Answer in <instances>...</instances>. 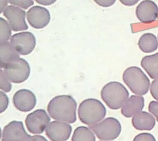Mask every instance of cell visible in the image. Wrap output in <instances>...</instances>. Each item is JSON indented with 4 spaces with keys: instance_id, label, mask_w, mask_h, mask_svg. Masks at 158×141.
Returning a JSON list of instances; mask_svg holds the SVG:
<instances>
[{
    "instance_id": "9a60e30c",
    "label": "cell",
    "mask_w": 158,
    "mask_h": 141,
    "mask_svg": "<svg viewBox=\"0 0 158 141\" xmlns=\"http://www.w3.org/2000/svg\"><path fill=\"white\" fill-rule=\"evenodd\" d=\"M144 106V99L141 95H131L122 107L121 113L126 118H131L141 111Z\"/></svg>"
},
{
    "instance_id": "ac0fdd59",
    "label": "cell",
    "mask_w": 158,
    "mask_h": 141,
    "mask_svg": "<svg viewBox=\"0 0 158 141\" xmlns=\"http://www.w3.org/2000/svg\"><path fill=\"white\" fill-rule=\"evenodd\" d=\"M141 66L151 79H157L158 53L143 57L141 61Z\"/></svg>"
},
{
    "instance_id": "cb8c5ba5",
    "label": "cell",
    "mask_w": 158,
    "mask_h": 141,
    "mask_svg": "<svg viewBox=\"0 0 158 141\" xmlns=\"http://www.w3.org/2000/svg\"><path fill=\"white\" fill-rule=\"evenodd\" d=\"M133 141H156V140L152 134L148 132H143L136 135Z\"/></svg>"
},
{
    "instance_id": "f1b7e54d",
    "label": "cell",
    "mask_w": 158,
    "mask_h": 141,
    "mask_svg": "<svg viewBox=\"0 0 158 141\" xmlns=\"http://www.w3.org/2000/svg\"><path fill=\"white\" fill-rule=\"evenodd\" d=\"M27 141H48L45 137L40 135L30 136Z\"/></svg>"
},
{
    "instance_id": "6da1fadb",
    "label": "cell",
    "mask_w": 158,
    "mask_h": 141,
    "mask_svg": "<svg viewBox=\"0 0 158 141\" xmlns=\"http://www.w3.org/2000/svg\"><path fill=\"white\" fill-rule=\"evenodd\" d=\"M77 102L70 95H62L54 97L48 103L49 116L56 121L73 123L77 120Z\"/></svg>"
},
{
    "instance_id": "d4e9b609",
    "label": "cell",
    "mask_w": 158,
    "mask_h": 141,
    "mask_svg": "<svg viewBox=\"0 0 158 141\" xmlns=\"http://www.w3.org/2000/svg\"><path fill=\"white\" fill-rule=\"evenodd\" d=\"M0 103H1V113H3L7 108L9 105V98L7 95L1 91L0 92Z\"/></svg>"
},
{
    "instance_id": "7a4b0ae2",
    "label": "cell",
    "mask_w": 158,
    "mask_h": 141,
    "mask_svg": "<svg viewBox=\"0 0 158 141\" xmlns=\"http://www.w3.org/2000/svg\"><path fill=\"white\" fill-rule=\"evenodd\" d=\"M106 114L104 105L95 98H88L79 105L78 115L81 122L91 126L102 121Z\"/></svg>"
},
{
    "instance_id": "30bf717a",
    "label": "cell",
    "mask_w": 158,
    "mask_h": 141,
    "mask_svg": "<svg viewBox=\"0 0 158 141\" xmlns=\"http://www.w3.org/2000/svg\"><path fill=\"white\" fill-rule=\"evenodd\" d=\"M26 17L31 27L36 29H41L49 24L51 15L46 8L35 6L28 10Z\"/></svg>"
},
{
    "instance_id": "3957f363",
    "label": "cell",
    "mask_w": 158,
    "mask_h": 141,
    "mask_svg": "<svg viewBox=\"0 0 158 141\" xmlns=\"http://www.w3.org/2000/svg\"><path fill=\"white\" fill-rule=\"evenodd\" d=\"M101 96L107 106L112 109L122 108L129 96L125 87L118 82L106 83L101 91Z\"/></svg>"
},
{
    "instance_id": "8992f818",
    "label": "cell",
    "mask_w": 158,
    "mask_h": 141,
    "mask_svg": "<svg viewBox=\"0 0 158 141\" xmlns=\"http://www.w3.org/2000/svg\"><path fill=\"white\" fill-rule=\"evenodd\" d=\"M2 69L10 82L15 83L25 82L30 74V67L28 62L20 58Z\"/></svg>"
},
{
    "instance_id": "ba28073f",
    "label": "cell",
    "mask_w": 158,
    "mask_h": 141,
    "mask_svg": "<svg viewBox=\"0 0 158 141\" xmlns=\"http://www.w3.org/2000/svg\"><path fill=\"white\" fill-rule=\"evenodd\" d=\"M10 43L20 54L27 55L35 49L36 38L31 32H22L13 35Z\"/></svg>"
},
{
    "instance_id": "e0dca14e",
    "label": "cell",
    "mask_w": 158,
    "mask_h": 141,
    "mask_svg": "<svg viewBox=\"0 0 158 141\" xmlns=\"http://www.w3.org/2000/svg\"><path fill=\"white\" fill-rule=\"evenodd\" d=\"M20 58V54L10 42L0 45L1 68L4 69Z\"/></svg>"
},
{
    "instance_id": "4fadbf2b",
    "label": "cell",
    "mask_w": 158,
    "mask_h": 141,
    "mask_svg": "<svg viewBox=\"0 0 158 141\" xmlns=\"http://www.w3.org/2000/svg\"><path fill=\"white\" fill-rule=\"evenodd\" d=\"M12 101L17 109L22 112H27L34 108L36 103V98L31 90L20 89L14 95Z\"/></svg>"
},
{
    "instance_id": "4316f807",
    "label": "cell",
    "mask_w": 158,
    "mask_h": 141,
    "mask_svg": "<svg viewBox=\"0 0 158 141\" xmlns=\"http://www.w3.org/2000/svg\"><path fill=\"white\" fill-rule=\"evenodd\" d=\"M149 111L154 115L158 122V101H152L149 103L148 106Z\"/></svg>"
},
{
    "instance_id": "5b68a950",
    "label": "cell",
    "mask_w": 158,
    "mask_h": 141,
    "mask_svg": "<svg viewBox=\"0 0 158 141\" xmlns=\"http://www.w3.org/2000/svg\"><path fill=\"white\" fill-rule=\"evenodd\" d=\"M98 139L104 140H111L117 138L120 134L122 127L116 118L109 117L100 122L89 126Z\"/></svg>"
},
{
    "instance_id": "ffe728a7",
    "label": "cell",
    "mask_w": 158,
    "mask_h": 141,
    "mask_svg": "<svg viewBox=\"0 0 158 141\" xmlns=\"http://www.w3.org/2000/svg\"><path fill=\"white\" fill-rule=\"evenodd\" d=\"M72 141H96V138L90 128L79 126L75 129Z\"/></svg>"
},
{
    "instance_id": "f546056e",
    "label": "cell",
    "mask_w": 158,
    "mask_h": 141,
    "mask_svg": "<svg viewBox=\"0 0 158 141\" xmlns=\"http://www.w3.org/2000/svg\"><path fill=\"white\" fill-rule=\"evenodd\" d=\"M120 2L127 6H132L135 5L139 0H119Z\"/></svg>"
},
{
    "instance_id": "7c38bea8",
    "label": "cell",
    "mask_w": 158,
    "mask_h": 141,
    "mask_svg": "<svg viewBox=\"0 0 158 141\" xmlns=\"http://www.w3.org/2000/svg\"><path fill=\"white\" fill-rule=\"evenodd\" d=\"M2 141H27L30 137L26 132L23 122L12 121L2 131Z\"/></svg>"
},
{
    "instance_id": "7402d4cb",
    "label": "cell",
    "mask_w": 158,
    "mask_h": 141,
    "mask_svg": "<svg viewBox=\"0 0 158 141\" xmlns=\"http://www.w3.org/2000/svg\"><path fill=\"white\" fill-rule=\"evenodd\" d=\"M0 88L1 91L4 92H9L12 88L10 82L7 78L2 69L0 71Z\"/></svg>"
},
{
    "instance_id": "484cf974",
    "label": "cell",
    "mask_w": 158,
    "mask_h": 141,
    "mask_svg": "<svg viewBox=\"0 0 158 141\" xmlns=\"http://www.w3.org/2000/svg\"><path fill=\"white\" fill-rule=\"evenodd\" d=\"M150 93L152 96L158 101V78L154 79L150 85Z\"/></svg>"
},
{
    "instance_id": "d6a6232c",
    "label": "cell",
    "mask_w": 158,
    "mask_h": 141,
    "mask_svg": "<svg viewBox=\"0 0 158 141\" xmlns=\"http://www.w3.org/2000/svg\"><path fill=\"white\" fill-rule=\"evenodd\" d=\"M101 141H102V140H101Z\"/></svg>"
},
{
    "instance_id": "5bb4252c",
    "label": "cell",
    "mask_w": 158,
    "mask_h": 141,
    "mask_svg": "<svg viewBox=\"0 0 158 141\" xmlns=\"http://www.w3.org/2000/svg\"><path fill=\"white\" fill-rule=\"evenodd\" d=\"M135 13L141 22L151 23L158 18V6L152 0H144L137 6Z\"/></svg>"
},
{
    "instance_id": "9c48e42d",
    "label": "cell",
    "mask_w": 158,
    "mask_h": 141,
    "mask_svg": "<svg viewBox=\"0 0 158 141\" xmlns=\"http://www.w3.org/2000/svg\"><path fill=\"white\" fill-rule=\"evenodd\" d=\"M2 14L7 19L12 30L18 32L28 29V25L25 21L27 13L22 8L10 5L7 7Z\"/></svg>"
},
{
    "instance_id": "83f0119b",
    "label": "cell",
    "mask_w": 158,
    "mask_h": 141,
    "mask_svg": "<svg viewBox=\"0 0 158 141\" xmlns=\"http://www.w3.org/2000/svg\"><path fill=\"white\" fill-rule=\"evenodd\" d=\"M116 0H94V1L99 6L104 7H108L112 6Z\"/></svg>"
},
{
    "instance_id": "603a6c76",
    "label": "cell",
    "mask_w": 158,
    "mask_h": 141,
    "mask_svg": "<svg viewBox=\"0 0 158 141\" xmlns=\"http://www.w3.org/2000/svg\"><path fill=\"white\" fill-rule=\"evenodd\" d=\"M9 2L23 9H27L34 4L33 0H9Z\"/></svg>"
},
{
    "instance_id": "52a82bcc",
    "label": "cell",
    "mask_w": 158,
    "mask_h": 141,
    "mask_svg": "<svg viewBox=\"0 0 158 141\" xmlns=\"http://www.w3.org/2000/svg\"><path fill=\"white\" fill-rule=\"evenodd\" d=\"M25 121L26 127L30 133L38 134L46 130L50 122V118L44 109H39L28 114Z\"/></svg>"
},
{
    "instance_id": "d6986e66",
    "label": "cell",
    "mask_w": 158,
    "mask_h": 141,
    "mask_svg": "<svg viewBox=\"0 0 158 141\" xmlns=\"http://www.w3.org/2000/svg\"><path fill=\"white\" fill-rule=\"evenodd\" d=\"M138 45L143 52L146 53H152L157 49L158 40L154 34L146 33L141 36Z\"/></svg>"
},
{
    "instance_id": "4dcf8cb0",
    "label": "cell",
    "mask_w": 158,
    "mask_h": 141,
    "mask_svg": "<svg viewBox=\"0 0 158 141\" xmlns=\"http://www.w3.org/2000/svg\"><path fill=\"white\" fill-rule=\"evenodd\" d=\"M57 0H35L38 4L43 6H49L56 2Z\"/></svg>"
},
{
    "instance_id": "8fae6325",
    "label": "cell",
    "mask_w": 158,
    "mask_h": 141,
    "mask_svg": "<svg viewBox=\"0 0 158 141\" xmlns=\"http://www.w3.org/2000/svg\"><path fill=\"white\" fill-rule=\"evenodd\" d=\"M72 130V126L68 122L54 121L49 122L45 133L51 141H65L69 139Z\"/></svg>"
},
{
    "instance_id": "44dd1931",
    "label": "cell",
    "mask_w": 158,
    "mask_h": 141,
    "mask_svg": "<svg viewBox=\"0 0 158 141\" xmlns=\"http://www.w3.org/2000/svg\"><path fill=\"white\" fill-rule=\"evenodd\" d=\"M11 27L3 18H0V45L8 42L11 38Z\"/></svg>"
},
{
    "instance_id": "2e32d148",
    "label": "cell",
    "mask_w": 158,
    "mask_h": 141,
    "mask_svg": "<svg viewBox=\"0 0 158 141\" xmlns=\"http://www.w3.org/2000/svg\"><path fill=\"white\" fill-rule=\"evenodd\" d=\"M131 123L137 130H151L156 125V119L151 113L141 111L132 117Z\"/></svg>"
},
{
    "instance_id": "277c9868",
    "label": "cell",
    "mask_w": 158,
    "mask_h": 141,
    "mask_svg": "<svg viewBox=\"0 0 158 141\" xmlns=\"http://www.w3.org/2000/svg\"><path fill=\"white\" fill-rule=\"evenodd\" d=\"M123 80L135 95H144L150 88V81L147 75L138 67L131 66L123 73Z\"/></svg>"
},
{
    "instance_id": "1f68e13d",
    "label": "cell",
    "mask_w": 158,
    "mask_h": 141,
    "mask_svg": "<svg viewBox=\"0 0 158 141\" xmlns=\"http://www.w3.org/2000/svg\"><path fill=\"white\" fill-rule=\"evenodd\" d=\"M9 0H0V6H1V12L2 13L4 10L8 6Z\"/></svg>"
}]
</instances>
